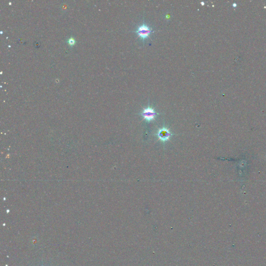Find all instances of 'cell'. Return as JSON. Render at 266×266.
Returning a JSON list of instances; mask_svg holds the SVG:
<instances>
[{
    "instance_id": "7a4b0ae2",
    "label": "cell",
    "mask_w": 266,
    "mask_h": 266,
    "mask_svg": "<svg viewBox=\"0 0 266 266\" xmlns=\"http://www.w3.org/2000/svg\"><path fill=\"white\" fill-rule=\"evenodd\" d=\"M152 32V29L145 24H143L142 26L139 27L137 29V31H136V33L138 34V36L141 37V38H142L143 40H145L146 38H148Z\"/></svg>"
},
{
    "instance_id": "6da1fadb",
    "label": "cell",
    "mask_w": 266,
    "mask_h": 266,
    "mask_svg": "<svg viewBox=\"0 0 266 266\" xmlns=\"http://www.w3.org/2000/svg\"><path fill=\"white\" fill-rule=\"evenodd\" d=\"M158 114L157 112H155L153 109L148 107L147 108L144 109L142 112L140 114L144 119L147 120L148 122H150L155 120V116Z\"/></svg>"
},
{
    "instance_id": "277c9868",
    "label": "cell",
    "mask_w": 266,
    "mask_h": 266,
    "mask_svg": "<svg viewBox=\"0 0 266 266\" xmlns=\"http://www.w3.org/2000/svg\"><path fill=\"white\" fill-rule=\"evenodd\" d=\"M69 44H70V45H72V44H74V43H75V40H74V39H69Z\"/></svg>"
},
{
    "instance_id": "3957f363",
    "label": "cell",
    "mask_w": 266,
    "mask_h": 266,
    "mask_svg": "<svg viewBox=\"0 0 266 266\" xmlns=\"http://www.w3.org/2000/svg\"><path fill=\"white\" fill-rule=\"evenodd\" d=\"M157 135L159 137V139L163 142H166L168 140L170 137L172 135L168 129L166 128H163L162 129H160Z\"/></svg>"
}]
</instances>
